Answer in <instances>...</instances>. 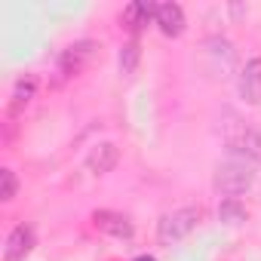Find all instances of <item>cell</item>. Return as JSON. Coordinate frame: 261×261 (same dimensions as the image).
<instances>
[{"instance_id": "1", "label": "cell", "mask_w": 261, "mask_h": 261, "mask_svg": "<svg viewBox=\"0 0 261 261\" xmlns=\"http://www.w3.org/2000/svg\"><path fill=\"white\" fill-rule=\"evenodd\" d=\"M224 142H227L230 160H243V163L258 166V160H261V133H258V129H252V126L233 120V126L227 129Z\"/></svg>"}, {"instance_id": "2", "label": "cell", "mask_w": 261, "mask_h": 261, "mask_svg": "<svg viewBox=\"0 0 261 261\" xmlns=\"http://www.w3.org/2000/svg\"><path fill=\"white\" fill-rule=\"evenodd\" d=\"M252 181H255V166L252 163H243V160H227L215 172V191L224 194V197L246 194L252 188Z\"/></svg>"}, {"instance_id": "3", "label": "cell", "mask_w": 261, "mask_h": 261, "mask_svg": "<svg viewBox=\"0 0 261 261\" xmlns=\"http://www.w3.org/2000/svg\"><path fill=\"white\" fill-rule=\"evenodd\" d=\"M200 218H203V209L200 206H181L175 212H166L160 218V227H157L160 243H178V240H185L200 224Z\"/></svg>"}, {"instance_id": "4", "label": "cell", "mask_w": 261, "mask_h": 261, "mask_svg": "<svg viewBox=\"0 0 261 261\" xmlns=\"http://www.w3.org/2000/svg\"><path fill=\"white\" fill-rule=\"evenodd\" d=\"M95 40H77V43H71L68 49H62V56H59V74L62 77H77L89 62H92V56H95Z\"/></svg>"}, {"instance_id": "5", "label": "cell", "mask_w": 261, "mask_h": 261, "mask_svg": "<svg viewBox=\"0 0 261 261\" xmlns=\"http://www.w3.org/2000/svg\"><path fill=\"white\" fill-rule=\"evenodd\" d=\"M240 98L249 105H261V56L249 59L240 71Z\"/></svg>"}, {"instance_id": "6", "label": "cell", "mask_w": 261, "mask_h": 261, "mask_svg": "<svg viewBox=\"0 0 261 261\" xmlns=\"http://www.w3.org/2000/svg\"><path fill=\"white\" fill-rule=\"evenodd\" d=\"M92 221H95L98 230H105V233H111V237H117V240H129V237H133V221H129L126 215H120V212L98 209V212L92 215Z\"/></svg>"}, {"instance_id": "7", "label": "cell", "mask_w": 261, "mask_h": 261, "mask_svg": "<svg viewBox=\"0 0 261 261\" xmlns=\"http://www.w3.org/2000/svg\"><path fill=\"white\" fill-rule=\"evenodd\" d=\"M117 163H120V151H117V145H111V142L95 145V148L89 151V157H86V169H89L92 175H105V172H111Z\"/></svg>"}, {"instance_id": "8", "label": "cell", "mask_w": 261, "mask_h": 261, "mask_svg": "<svg viewBox=\"0 0 261 261\" xmlns=\"http://www.w3.org/2000/svg\"><path fill=\"white\" fill-rule=\"evenodd\" d=\"M31 249H34V230H31L28 224H19V227H13V233L7 237L4 258H7V261H22Z\"/></svg>"}, {"instance_id": "9", "label": "cell", "mask_w": 261, "mask_h": 261, "mask_svg": "<svg viewBox=\"0 0 261 261\" xmlns=\"http://www.w3.org/2000/svg\"><path fill=\"white\" fill-rule=\"evenodd\" d=\"M154 22L160 25V31H163V34L178 37V34L185 31V10H181L178 4H160V7H157V19H154Z\"/></svg>"}, {"instance_id": "10", "label": "cell", "mask_w": 261, "mask_h": 261, "mask_svg": "<svg viewBox=\"0 0 261 261\" xmlns=\"http://www.w3.org/2000/svg\"><path fill=\"white\" fill-rule=\"evenodd\" d=\"M151 19H157V7L154 4H129L126 10H123V16H120V22H123V28L126 31H142Z\"/></svg>"}, {"instance_id": "11", "label": "cell", "mask_w": 261, "mask_h": 261, "mask_svg": "<svg viewBox=\"0 0 261 261\" xmlns=\"http://www.w3.org/2000/svg\"><path fill=\"white\" fill-rule=\"evenodd\" d=\"M139 62H142V46H139V40H129V43H123V49H120V59H117V65H120V74H123V77H133V74L139 71Z\"/></svg>"}, {"instance_id": "12", "label": "cell", "mask_w": 261, "mask_h": 261, "mask_svg": "<svg viewBox=\"0 0 261 261\" xmlns=\"http://www.w3.org/2000/svg\"><path fill=\"white\" fill-rule=\"evenodd\" d=\"M218 218H221L224 224H240V221H246V206H243V200H240V197H224V200L218 203Z\"/></svg>"}, {"instance_id": "13", "label": "cell", "mask_w": 261, "mask_h": 261, "mask_svg": "<svg viewBox=\"0 0 261 261\" xmlns=\"http://www.w3.org/2000/svg\"><path fill=\"white\" fill-rule=\"evenodd\" d=\"M34 89H37V80H34V77H22V80L16 83V89H13V111L25 108V105L34 98Z\"/></svg>"}, {"instance_id": "14", "label": "cell", "mask_w": 261, "mask_h": 261, "mask_svg": "<svg viewBox=\"0 0 261 261\" xmlns=\"http://www.w3.org/2000/svg\"><path fill=\"white\" fill-rule=\"evenodd\" d=\"M16 194H19V178H16V172H13V169H0V200L10 203V200H16Z\"/></svg>"}, {"instance_id": "15", "label": "cell", "mask_w": 261, "mask_h": 261, "mask_svg": "<svg viewBox=\"0 0 261 261\" xmlns=\"http://www.w3.org/2000/svg\"><path fill=\"white\" fill-rule=\"evenodd\" d=\"M136 261H154V258H151V255H139Z\"/></svg>"}]
</instances>
